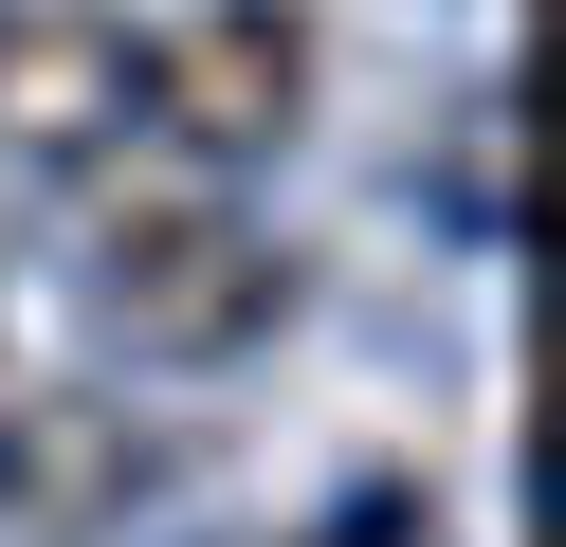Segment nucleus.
<instances>
[{"label": "nucleus", "mask_w": 566, "mask_h": 547, "mask_svg": "<svg viewBox=\"0 0 566 547\" xmlns=\"http://www.w3.org/2000/svg\"><path fill=\"white\" fill-rule=\"evenodd\" d=\"M92 311L147 365H238L293 311V255H274V219H238L220 182H147V201L92 219Z\"/></svg>", "instance_id": "obj_1"}, {"label": "nucleus", "mask_w": 566, "mask_h": 547, "mask_svg": "<svg viewBox=\"0 0 566 547\" xmlns=\"http://www.w3.org/2000/svg\"><path fill=\"white\" fill-rule=\"evenodd\" d=\"M311 0H201V19L147 36V128L184 146V165H274V146L311 128Z\"/></svg>", "instance_id": "obj_2"}, {"label": "nucleus", "mask_w": 566, "mask_h": 547, "mask_svg": "<svg viewBox=\"0 0 566 547\" xmlns=\"http://www.w3.org/2000/svg\"><path fill=\"white\" fill-rule=\"evenodd\" d=\"M147 128V36L111 0H0V165H111Z\"/></svg>", "instance_id": "obj_3"}, {"label": "nucleus", "mask_w": 566, "mask_h": 547, "mask_svg": "<svg viewBox=\"0 0 566 547\" xmlns=\"http://www.w3.org/2000/svg\"><path fill=\"white\" fill-rule=\"evenodd\" d=\"M147 493V420L92 383H0V529H92Z\"/></svg>", "instance_id": "obj_4"}, {"label": "nucleus", "mask_w": 566, "mask_h": 547, "mask_svg": "<svg viewBox=\"0 0 566 547\" xmlns=\"http://www.w3.org/2000/svg\"><path fill=\"white\" fill-rule=\"evenodd\" d=\"M512 146H530L512 92H457V146H439V219L457 238H512Z\"/></svg>", "instance_id": "obj_5"}]
</instances>
